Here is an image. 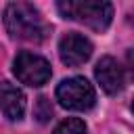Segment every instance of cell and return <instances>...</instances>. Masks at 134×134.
Listing matches in <instances>:
<instances>
[{
    "label": "cell",
    "mask_w": 134,
    "mask_h": 134,
    "mask_svg": "<svg viewBox=\"0 0 134 134\" xmlns=\"http://www.w3.org/2000/svg\"><path fill=\"white\" fill-rule=\"evenodd\" d=\"M4 27L13 38L25 42H42L48 36L46 21L29 2H10L4 8Z\"/></svg>",
    "instance_id": "cell-1"
},
{
    "label": "cell",
    "mask_w": 134,
    "mask_h": 134,
    "mask_svg": "<svg viewBox=\"0 0 134 134\" xmlns=\"http://www.w3.org/2000/svg\"><path fill=\"white\" fill-rule=\"evenodd\" d=\"M57 8L65 19L80 21L96 31L107 29L113 17V6L109 2H98V0H67V2H59Z\"/></svg>",
    "instance_id": "cell-2"
},
{
    "label": "cell",
    "mask_w": 134,
    "mask_h": 134,
    "mask_svg": "<svg viewBox=\"0 0 134 134\" xmlns=\"http://www.w3.org/2000/svg\"><path fill=\"white\" fill-rule=\"evenodd\" d=\"M57 98L65 109L88 111L96 103V92L86 77H67L57 86Z\"/></svg>",
    "instance_id": "cell-3"
},
{
    "label": "cell",
    "mask_w": 134,
    "mask_h": 134,
    "mask_svg": "<svg viewBox=\"0 0 134 134\" xmlns=\"http://www.w3.org/2000/svg\"><path fill=\"white\" fill-rule=\"evenodd\" d=\"M13 71L17 75V80L21 84H27V86H42L50 80V63L40 57V54H34L29 50H21L13 63Z\"/></svg>",
    "instance_id": "cell-4"
},
{
    "label": "cell",
    "mask_w": 134,
    "mask_h": 134,
    "mask_svg": "<svg viewBox=\"0 0 134 134\" xmlns=\"http://www.w3.org/2000/svg\"><path fill=\"white\" fill-rule=\"evenodd\" d=\"M92 54V44L86 36L77 34V31H69L67 36L61 38L59 42V57L65 65L69 67H77L82 63H86Z\"/></svg>",
    "instance_id": "cell-5"
},
{
    "label": "cell",
    "mask_w": 134,
    "mask_h": 134,
    "mask_svg": "<svg viewBox=\"0 0 134 134\" xmlns=\"http://www.w3.org/2000/svg\"><path fill=\"white\" fill-rule=\"evenodd\" d=\"M94 75L107 94L113 96V94H119L124 90V71L113 57H103L94 67Z\"/></svg>",
    "instance_id": "cell-6"
},
{
    "label": "cell",
    "mask_w": 134,
    "mask_h": 134,
    "mask_svg": "<svg viewBox=\"0 0 134 134\" xmlns=\"http://www.w3.org/2000/svg\"><path fill=\"white\" fill-rule=\"evenodd\" d=\"M0 109L10 121H19L25 113V94L10 82H0Z\"/></svg>",
    "instance_id": "cell-7"
},
{
    "label": "cell",
    "mask_w": 134,
    "mask_h": 134,
    "mask_svg": "<svg viewBox=\"0 0 134 134\" xmlns=\"http://www.w3.org/2000/svg\"><path fill=\"white\" fill-rule=\"evenodd\" d=\"M52 134H86V124L77 117H67L54 128Z\"/></svg>",
    "instance_id": "cell-8"
},
{
    "label": "cell",
    "mask_w": 134,
    "mask_h": 134,
    "mask_svg": "<svg viewBox=\"0 0 134 134\" xmlns=\"http://www.w3.org/2000/svg\"><path fill=\"white\" fill-rule=\"evenodd\" d=\"M34 113H36V117H38L40 121H48V119L52 117V105L48 103V98H46V96H40V98H38Z\"/></svg>",
    "instance_id": "cell-9"
},
{
    "label": "cell",
    "mask_w": 134,
    "mask_h": 134,
    "mask_svg": "<svg viewBox=\"0 0 134 134\" xmlns=\"http://www.w3.org/2000/svg\"><path fill=\"white\" fill-rule=\"evenodd\" d=\"M128 71H130V77L134 82V48L128 50Z\"/></svg>",
    "instance_id": "cell-10"
},
{
    "label": "cell",
    "mask_w": 134,
    "mask_h": 134,
    "mask_svg": "<svg viewBox=\"0 0 134 134\" xmlns=\"http://www.w3.org/2000/svg\"><path fill=\"white\" fill-rule=\"evenodd\" d=\"M132 111H134V103H132Z\"/></svg>",
    "instance_id": "cell-11"
}]
</instances>
